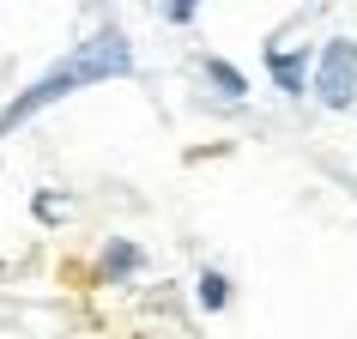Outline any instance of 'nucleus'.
I'll use <instances>...</instances> for the list:
<instances>
[{"label":"nucleus","mask_w":357,"mask_h":339,"mask_svg":"<svg viewBox=\"0 0 357 339\" xmlns=\"http://www.w3.org/2000/svg\"><path fill=\"white\" fill-rule=\"evenodd\" d=\"M121 73H133V49H128V37H121V31H97L91 43H79V49L61 61V67H49L37 85H24V91L6 103V115H0V133L24 128V121H31V115H43L49 103H61V97L85 91V85H97V79H121Z\"/></svg>","instance_id":"1"},{"label":"nucleus","mask_w":357,"mask_h":339,"mask_svg":"<svg viewBox=\"0 0 357 339\" xmlns=\"http://www.w3.org/2000/svg\"><path fill=\"white\" fill-rule=\"evenodd\" d=\"M315 97L327 110H351L357 103V43L351 37H333L315 61Z\"/></svg>","instance_id":"2"},{"label":"nucleus","mask_w":357,"mask_h":339,"mask_svg":"<svg viewBox=\"0 0 357 339\" xmlns=\"http://www.w3.org/2000/svg\"><path fill=\"white\" fill-rule=\"evenodd\" d=\"M266 73H273V85H279L284 97H303V85H315V73H309L303 55H291V49H266Z\"/></svg>","instance_id":"3"},{"label":"nucleus","mask_w":357,"mask_h":339,"mask_svg":"<svg viewBox=\"0 0 357 339\" xmlns=\"http://www.w3.org/2000/svg\"><path fill=\"white\" fill-rule=\"evenodd\" d=\"M133 266H139V248L133 243H109L103 248V279H128Z\"/></svg>","instance_id":"4"},{"label":"nucleus","mask_w":357,"mask_h":339,"mask_svg":"<svg viewBox=\"0 0 357 339\" xmlns=\"http://www.w3.org/2000/svg\"><path fill=\"white\" fill-rule=\"evenodd\" d=\"M206 79H212V85H218L225 97H243V91H248V79L236 73V67H225L218 55H206Z\"/></svg>","instance_id":"5"},{"label":"nucleus","mask_w":357,"mask_h":339,"mask_svg":"<svg viewBox=\"0 0 357 339\" xmlns=\"http://www.w3.org/2000/svg\"><path fill=\"white\" fill-rule=\"evenodd\" d=\"M200 303H206V309H225L230 303V279L225 273H200Z\"/></svg>","instance_id":"6"},{"label":"nucleus","mask_w":357,"mask_h":339,"mask_svg":"<svg viewBox=\"0 0 357 339\" xmlns=\"http://www.w3.org/2000/svg\"><path fill=\"white\" fill-rule=\"evenodd\" d=\"M37 218H43V225H55V218H61V200H55V194H49V188L37 194Z\"/></svg>","instance_id":"7"},{"label":"nucleus","mask_w":357,"mask_h":339,"mask_svg":"<svg viewBox=\"0 0 357 339\" xmlns=\"http://www.w3.org/2000/svg\"><path fill=\"white\" fill-rule=\"evenodd\" d=\"M164 19H169V24H188V19H194V0H169Z\"/></svg>","instance_id":"8"}]
</instances>
